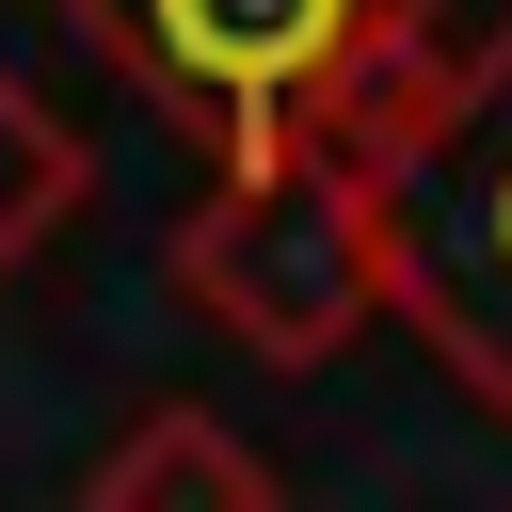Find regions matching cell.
Masks as SVG:
<instances>
[{
  "mask_svg": "<svg viewBox=\"0 0 512 512\" xmlns=\"http://www.w3.org/2000/svg\"><path fill=\"white\" fill-rule=\"evenodd\" d=\"M80 192H96V144H80V112L32 80V64H0V288L80 224Z\"/></svg>",
  "mask_w": 512,
  "mask_h": 512,
  "instance_id": "5",
  "label": "cell"
},
{
  "mask_svg": "<svg viewBox=\"0 0 512 512\" xmlns=\"http://www.w3.org/2000/svg\"><path fill=\"white\" fill-rule=\"evenodd\" d=\"M80 512H288V480H272V448H256L240 416L144 400V416L80 464Z\"/></svg>",
  "mask_w": 512,
  "mask_h": 512,
  "instance_id": "4",
  "label": "cell"
},
{
  "mask_svg": "<svg viewBox=\"0 0 512 512\" xmlns=\"http://www.w3.org/2000/svg\"><path fill=\"white\" fill-rule=\"evenodd\" d=\"M336 192H352L384 320L512 432V16L448 32L336 144Z\"/></svg>",
  "mask_w": 512,
  "mask_h": 512,
  "instance_id": "2",
  "label": "cell"
},
{
  "mask_svg": "<svg viewBox=\"0 0 512 512\" xmlns=\"http://www.w3.org/2000/svg\"><path fill=\"white\" fill-rule=\"evenodd\" d=\"M176 304L208 336H240L256 368H336L368 336V304H384L336 160H304V176H208L176 208Z\"/></svg>",
  "mask_w": 512,
  "mask_h": 512,
  "instance_id": "3",
  "label": "cell"
},
{
  "mask_svg": "<svg viewBox=\"0 0 512 512\" xmlns=\"http://www.w3.org/2000/svg\"><path fill=\"white\" fill-rule=\"evenodd\" d=\"M48 32L208 176H304L448 48V0H48Z\"/></svg>",
  "mask_w": 512,
  "mask_h": 512,
  "instance_id": "1",
  "label": "cell"
}]
</instances>
